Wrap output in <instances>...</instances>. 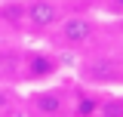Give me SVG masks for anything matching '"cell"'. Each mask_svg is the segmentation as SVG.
<instances>
[{
	"label": "cell",
	"mask_w": 123,
	"mask_h": 117,
	"mask_svg": "<svg viewBox=\"0 0 123 117\" xmlns=\"http://www.w3.org/2000/svg\"><path fill=\"white\" fill-rule=\"evenodd\" d=\"M28 108L34 117H65L68 114V99L62 89H40L28 99Z\"/></svg>",
	"instance_id": "3"
},
{
	"label": "cell",
	"mask_w": 123,
	"mask_h": 117,
	"mask_svg": "<svg viewBox=\"0 0 123 117\" xmlns=\"http://www.w3.org/2000/svg\"><path fill=\"white\" fill-rule=\"evenodd\" d=\"M98 102H102V96H95L89 89H80L77 99H74V117H95Z\"/></svg>",
	"instance_id": "5"
},
{
	"label": "cell",
	"mask_w": 123,
	"mask_h": 117,
	"mask_svg": "<svg viewBox=\"0 0 123 117\" xmlns=\"http://www.w3.org/2000/svg\"><path fill=\"white\" fill-rule=\"evenodd\" d=\"M80 77L92 86H120L123 83V62L111 56H92L80 65Z\"/></svg>",
	"instance_id": "1"
},
{
	"label": "cell",
	"mask_w": 123,
	"mask_h": 117,
	"mask_svg": "<svg viewBox=\"0 0 123 117\" xmlns=\"http://www.w3.org/2000/svg\"><path fill=\"white\" fill-rule=\"evenodd\" d=\"M0 15H3L6 22H12V25H25V6H22V3H9V6H3Z\"/></svg>",
	"instance_id": "8"
},
{
	"label": "cell",
	"mask_w": 123,
	"mask_h": 117,
	"mask_svg": "<svg viewBox=\"0 0 123 117\" xmlns=\"http://www.w3.org/2000/svg\"><path fill=\"white\" fill-rule=\"evenodd\" d=\"M62 22V9L52 0H31L25 3V25L31 31H46Z\"/></svg>",
	"instance_id": "2"
},
{
	"label": "cell",
	"mask_w": 123,
	"mask_h": 117,
	"mask_svg": "<svg viewBox=\"0 0 123 117\" xmlns=\"http://www.w3.org/2000/svg\"><path fill=\"white\" fill-rule=\"evenodd\" d=\"M95 117H123V99L111 96V99H102L98 102V111Z\"/></svg>",
	"instance_id": "7"
},
{
	"label": "cell",
	"mask_w": 123,
	"mask_h": 117,
	"mask_svg": "<svg viewBox=\"0 0 123 117\" xmlns=\"http://www.w3.org/2000/svg\"><path fill=\"white\" fill-rule=\"evenodd\" d=\"M52 68H55L52 58L40 56V52H31V56H28V77H49Z\"/></svg>",
	"instance_id": "6"
},
{
	"label": "cell",
	"mask_w": 123,
	"mask_h": 117,
	"mask_svg": "<svg viewBox=\"0 0 123 117\" xmlns=\"http://www.w3.org/2000/svg\"><path fill=\"white\" fill-rule=\"evenodd\" d=\"M92 34H95V25H92V19H86V15H71V19L62 22V28H59V37L68 46H83Z\"/></svg>",
	"instance_id": "4"
},
{
	"label": "cell",
	"mask_w": 123,
	"mask_h": 117,
	"mask_svg": "<svg viewBox=\"0 0 123 117\" xmlns=\"http://www.w3.org/2000/svg\"><path fill=\"white\" fill-rule=\"evenodd\" d=\"M111 13H123V0H111Z\"/></svg>",
	"instance_id": "9"
}]
</instances>
